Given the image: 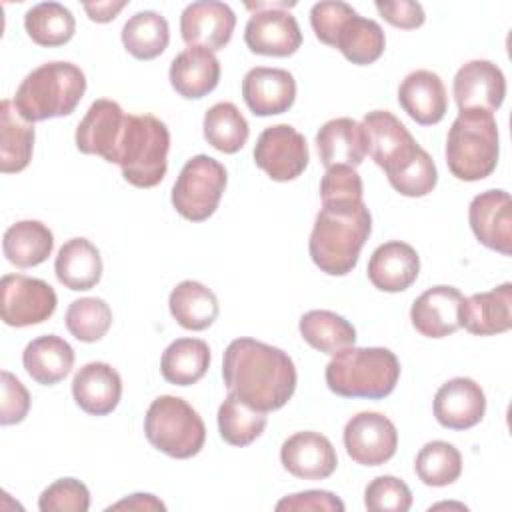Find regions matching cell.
Instances as JSON below:
<instances>
[{"instance_id":"277c9868","label":"cell","mask_w":512,"mask_h":512,"mask_svg":"<svg viewBox=\"0 0 512 512\" xmlns=\"http://www.w3.org/2000/svg\"><path fill=\"white\" fill-rule=\"evenodd\" d=\"M324 378L336 396L380 400L396 388L400 362L392 350L382 346H348L332 354Z\"/></svg>"},{"instance_id":"52a82bcc","label":"cell","mask_w":512,"mask_h":512,"mask_svg":"<svg viewBox=\"0 0 512 512\" xmlns=\"http://www.w3.org/2000/svg\"><path fill=\"white\" fill-rule=\"evenodd\" d=\"M144 434L148 442L170 458L196 456L206 442V426L200 414L180 396H158L146 410Z\"/></svg>"},{"instance_id":"8fae6325","label":"cell","mask_w":512,"mask_h":512,"mask_svg":"<svg viewBox=\"0 0 512 512\" xmlns=\"http://www.w3.org/2000/svg\"><path fill=\"white\" fill-rule=\"evenodd\" d=\"M310 160L306 138L290 124L268 126L254 146V162L268 178L288 182L298 178Z\"/></svg>"},{"instance_id":"8992f818","label":"cell","mask_w":512,"mask_h":512,"mask_svg":"<svg viewBox=\"0 0 512 512\" xmlns=\"http://www.w3.org/2000/svg\"><path fill=\"white\" fill-rule=\"evenodd\" d=\"M168 150L170 132L162 120L152 114H126L114 164L120 166L128 184L152 188L166 176Z\"/></svg>"},{"instance_id":"d590c367","label":"cell","mask_w":512,"mask_h":512,"mask_svg":"<svg viewBox=\"0 0 512 512\" xmlns=\"http://www.w3.org/2000/svg\"><path fill=\"white\" fill-rule=\"evenodd\" d=\"M120 36L128 54L138 60H152L168 48L170 28L162 14L142 10L126 20Z\"/></svg>"},{"instance_id":"b9f144b4","label":"cell","mask_w":512,"mask_h":512,"mask_svg":"<svg viewBox=\"0 0 512 512\" xmlns=\"http://www.w3.org/2000/svg\"><path fill=\"white\" fill-rule=\"evenodd\" d=\"M390 186L408 198H420L430 194L438 182V170L432 156L422 148L418 156L400 172L388 176Z\"/></svg>"},{"instance_id":"4dcf8cb0","label":"cell","mask_w":512,"mask_h":512,"mask_svg":"<svg viewBox=\"0 0 512 512\" xmlns=\"http://www.w3.org/2000/svg\"><path fill=\"white\" fill-rule=\"evenodd\" d=\"M54 248L52 230L40 220H20L12 224L2 238V250L16 268H32L48 260Z\"/></svg>"},{"instance_id":"ac0fdd59","label":"cell","mask_w":512,"mask_h":512,"mask_svg":"<svg viewBox=\"0 0 512 512\" xmlns=\"http://www.w3.org/2000/svg\"><path fill=\"white\" fill-rule=\"evenodd\" d=\"M432 410L440 426L468 430L484 418L486 394L472 378L456 376L436 390Z\"/></svg>"},{"instance_id":"c3c4849f","label":"cell","mask_w":512,"mask_h":512,"mask_svg":"<svg viewBox=\"0 0 512 512\" xmlns=\"http://www.w3.org/2000/svg\"><path fill=\"white\" fill-rule=\"evenodd\" d=\"M276 510H304V512H344V502L328 492V490H304L296 492L290 496H284L278 504Z\"/></svg>"},{"instance_id":"6da1fadb","label":"cell","mask_w":512,"mask_h":512,"mask_svg":"<svg viewBox=\"0 0 512 512\" xmlns=\"http://www.w3.org/2000/svg\"><path fill=\"white\" fill-rule=\"evenodd\" d=\"M222 378L228 392L260 412H272L292 398L298 374L282 348L254 338H236L224 350Z\"/></svg>"},{"instance_id":"cb8c5ba5","label":"cell","mask_w":512,"mask_h":512,"mask_svg":"<svg viewBox=\"0 0 512 512\" xmlns=\"http://www.w3.org/2000/svg\"><path fill=\"white\" fill-rule=\"evenodd\" d=\"M316 148L326 170L332 166L356 168L368 154L366 130L362 122L346 116L328 120L316 134Z\"/></svg>"},{"instance_id":"f1b7e54d","label":"cell","mask_w":512,"mask_h":512,"mask_svg":"<svg viewBox=\"0 0 512 512\" xmlns=\"http://www.w3.org/2000/svg\"><path fill=\"white\" fill-rule=\"evenodd\" d=\"M54 272L60 284L70 290H90L102 278L100 250L88 238H70L54 260Z\"/></svg>"},{"instance_id":"836d02e7","label":"cell","mask_w":512,"mask_h":512,"mask_svg":"<svg viewBox=\"0 0 512 512\" xmlns=\"http://www.w3.org/2000/svg\"><path fill=\"white\" fill-rule=\"evenodd\" d=\"M334 48H338L342 56L352 64L368 66L382 56L386 48V36L376 20L364 18L354 12L340 26Z\"/></svg>"},{"instance_id":"83f0119b","label":"cell","mask_w":512,"mask_h":512,"mask_svg":"<svg viewBox=\"0 0 512 512\" xmlns=\"http://www.w3.org/2000/svg\"><path fill=\"white\" fill-rule=\"evenodd\" d=\"M22 364L34 382L52 386L70 374L74 366V350L64 338L56 334L38 336L26 344L22 352Z\"/></svg>"},{"instance_id":"816d5d0a","label":"cell","mask_w":512,"mask_h":512,"mask_svg":"<svg viewBox=\"0 0 512 512\" xmlns=\"http://www.w3.org/2000/svg\"><path fill=\"white\" fill-rule=\"evenodd\" d=\"M126 6H128L126 0H120V2H94V4L86 2V4H84V10H86V14H88V18H90L92 22L106 24V22L114 20L116 14H118L122 8H126Z\"/></svg>"},{"instance_id":"e575fe53","label":"cell","mask_w":512,"mask_h":512,"mask_svg":"<svg viewBox=\"0 0 512 512\" xmlns=\"http://www.w3.org/2000/svg\"><path fill=\"white\" fill-rule=\"evenodd\" d=\"M298 328L306 344L330 356L356 342V328L332 310H308L302 314Z\"/></svg>"},{"instance_id":"ffe728a7","label":"cell","mask_w":512,"mask_h":512,"mask_svg":"<svg viewBox=\"0 0 512 512\" xmlns=\"http://www.w3.org/2000/svg\"><path fill=\"white\" fill-rule=\"evenodd\" d=\"M282 466L302 480H324L338 466V456L332 442L314 430L296 432L282 442Z\"/></svg>"},{"instance_id":"7dc6e473","label":"cell","mask_w":512,"mask_h":512,"mask_svg":"<svg viewBox=\"0 0 512 512\" xmlns=\"http://www.w3.org/2000/svg\"><path fill=\"white\" fill-rule=\"evenodd\" d=\"M2 400H0V424L10 426L26 418L30 410V394L26 386L8 370H2Z\"/></svg>"},{"instance_id":"ab89813d","label":"cell","mask_w":512,"mask_h":512,"mask_svg":"<svg viewBox=\"0 0 512 512\" xmlns=\"http://www.w3.org/2000/svg\"><path fill=\"white\" fill-rule=\"evenodd\" d=\"M414 472L422 484L442 488L460 478L462 456L454 444L444 440H432L426 442L416 454Z\"/></svg>"},{"instance_id":"2e32d148","label":"cell","mask_w":512,"mask_h":512,"mask_svg":"<svg viewBox=\"0 0 512 512\" xmlns=\"http://www.w3.org/2000/svg\"><path fill=\"white\" fill-rule=\"evenodd\" d=\"M236 28V14L218 0H198L184 8L180 16V34L188 46H200L210 52L222 50Z\"/></svg>"},{"instance_id":"f546056e","label":"cell","mask_w":512,"mask_h":512,"mask_svg":"<svg viewBox=\"0 0 512 512\" xmlns=\"http://www.w3.org/2000/svg\"><path fill=\"white\" fill-rule=\"evenodd\" d=\"M172 318L186 330H206L218 318L220 306L216 294L196 280H182L168 298Z\"/></svg>"},{"instance_id":"f35d334b","label":"cell","mask_w":512,"mask_h":512,"mask_svg":"<svg viewBox=\"0 0 512 512\" xmlns=\"http://www.w3.org/2000/svg\"><path fill=\"white\" fill-rule=\"evenodd\" d=\"M266 428V412H260L228 392L218 408V430L230 446L252 444Z\"/></svg>"},{"instance_id":"7402d4cb","label":"cell","mask_w":512,"mask_h":512,"mask_svg":"<svg viewBox=\"0 0 512 512\" xmlns=\"http://www.w3.org/2000/svg\"><path fill=\"white\" fill-rule=\"evenodd\" d=\"M464 300L454 286L438 284L424 290L410 308V320L416 332L426 338H444L460 328L458 308Z\"/></svg>"},{"instance_id":"60d3db41","label":"cell","mask_w":512,"mask_h":512,"mask_svg":"<svg viewBox=\"0 0 512 512\" xmlns=\"http://www.w3.org/2000/svg\"><path fill=\"white\" fill-rule=\"evenodd\" d=\"M68 332L80 342H98L112 326L110 306L96 296L74 300L64 316Z\"/></svg>"},{"instance_id":"4fadbf2b","label":"cell","mask_w":512,"mask_h":512,"mask_svg":"<svg viewBox=\"0 0 512 512\" xmlns=\"http://www.w3.org/2000/svg\"><path fill=\"white\" fill-rule=\"evenodd\" d=\"M344 448L348 456L362 466H380L388 462L398 448V430L390 418L380 412H358L344 426Z\"/></svg>"},{"instance_id":"ba28073f","label":"cell","mask_w":512,"mask_h":512,"mask_svg":"<svg viewBox=\"0 0 512 512\" xmlns=\"http://www.w3.org/2000/svg\"><path fill=\"white\" fill-rule=\"evenodd\" d=\"M226 182V168L216 158L208 154L192 156L172 186V206L182 218L204 222L216 212Z\"/></svg>"},{"instance_id":"4316f807","label":"cell","mask_w":512,"mask_h":512,"mask_svg":"<svg viewBox=\"0 0 512 512\" xmlns=\"http://www.w3.org/2000/svg\"><path fill=\"white\" fill-rule=\"evenodd\" d=\"M168 78L176 94L186 100H198L218 86L220 62L214 52L200 46H188L170 62Z\"/></svg>"},{"instance_id":"74e56055","label":"cell","mask_w":512,"mask_h":512,"mask_svg":"<svg viewBox=\"0 0 512 512\" xmlns=\"http://www.w3.org/2000/svg\"><path fill=\"white\" fill-rule=\"evenodd\" d=\"M204 138L206 142L224 154H236L250 136V126L244 114L232 102H216L204 114Z\"/></svg>"},{"instance_id":"1f68e13d","label":"cell","mask_w":512,"mask_h":512,"mask_svg":"<svg viewBox=\"0 0 512 512\" xmlns=\"http://www.w3.org/2000/svg\"><path fill=\"white\" fill-rule=\"evenodd\" d=\"M34 150V126L20 118L12 100L0 104V172H22Z\"/></svg>"},{"instance_id":"ee69618b","label":"cell","mask_w":512,"mask_h":512,"mask_svg":"<svg viewBox=\"0 0 512 512\" xmlns=\"http://www.w3.org/2000/svg\"><path fill=\"white\" fill-rule=\"evenodd\" d=\"M38 508L40 512H86L90 508V492L76 478H60L42 490Z\"/></svg>"},{"instance_id":"3957f363","label":"cell","mask_w":512,"mask_h":512,"mask_svg":"<svg viewBox=\"0 0 512 512\" xmlns=\"http://www.w3.org/2000/svg\"><path fill=\"white\" fill-rule=\"evenodd\" d=\"M86 92V76L72 62H46L34 68L16 88L12 104L22 120L34 124L68 116Z\"/></svg>"},{"instance_id":"7c38bea8","label":"cell","mask_w":512,"mask_h":512,"mask_svg":"<svg viewBox=\"0 0 512 512\" xmlns=\"http://www.w3.org/2000/svg\"><path fill=\"white\" fill-rule=\"evenodd\" d=\"M362 126L368 138V154L386 172V176L400 172L422 150L408 128L388 110L368 112Z\"/></svg>"},{"instance_id":"5b68a950","label":"cell","mask_w":512,"mask_h":512,"mask_svg":"<svg viewBox=\"0 0 512 512\" xmlns=\"http://www.w3.org/2000/svg\"><path fill=\"white\" fill-rule=\"evenodd\" d=\"M498 124L492 112L460 110L446 136V164L464 182L484 180L498 164Z\"/></svg>"},{"instance_id":"5bb4252c","label":"cell","mask_w":512,"mask_h":512,"mask_svg":"<svg viewBox=\"0 0 512 512\" xmlns=\"http://www.w3.org/2000/svg\"><path fill=\"white\" fill-rule=\"evenodd\" d=\"M124 124L126 112L122 106L114 100L98 98L90 104L76 128V148L82 154H96L114 164Z\"/></svg>"},{"instance_id":"7a4b0ae2","label":"cell","mask_w":512,"mask_h":512,"mask_svg":"<svg viewBox=\"0 0 512 512\" xmlns=\"http://www.w3.org/2000/svg\"><path fill=\"white\" fill-rule=\"evenodd\" d=\"M372 232L364 202L322 204L308 240L312 262L328 276H346L356 268L362 246Z\"/></svg>"},{"instance_id":"d6a6232c","label":"cell","mask_w":512,"mask_h":512,"mask_svg":"<svg viewBox=\"0 0 512 512\" xmlns=\"http://www.w3.org/2000/svg\"><path fill=\"white\" fill-rule=\"evenodd\" d=\"M210 366V348L200 338H178L168 344L160 360L162 378L174 386L196 384Z\"/></svg>"},{"instance_id":"7bdbcfd3","label":"cell","mask_w":512,"mask_h":512,"mask_svg":"<svg viewBox=\"0 0 512 512\" xmlns=\"http://www.w3.org/2000/svg\"><path fill=\"white\" fill-rule=\"evenodd\" d=\"M364 506L370 512H406L412 506V492L396 476H376L364 490Z\"/></svg>"},{"instance_id":"9a60e30c","label":"cell","mask_w":512,"mask_h":512,"mask_svg":"<svg viewBox=\"0 0 512 512\" xmlns=\"http://www.w3.org/2000/svg\"><path fill=\"white\" fill-rule=\"evenodd\" d=\"M452 94L460 110L496 112L506 96L504 72L490 60H470L454 76Z\"/></svg>"},{"instance_id":"d6986e66","label":"cell","mask_w":512,"mask_h":512,"mask_svg":"<svg viewBox=\"0 0 512 512\" xmlns=\"http://www.w3.org/2000/svg\"><path fill=\"white\" fill-rule=\"evenodd\" d=\"M242 98L254 116L284 114L296 100V80L284 68L256 66L244 74Z\"/></svg>"},{"instance_id":"e0dca14e","label":"cell","mask_w":512,"mask_h":512,"mask_svg":"<svg viewBox=\"0 0 512 512\" xmlns=\"http://www.w3.org/2000/svg\"><path fill=\"white\" fill-rule=\"evenodd\" d=\"M468 222L480 244L504 256L512 254V202L506 190H486L474 196Z\"/></svg>"},{"instance_id":"f907efd6","label":"cell","mask_w":512,"mask_h":512,"mask_svg":"<svg viewBox=\"0 0 512 512\" xmlns=\"http://www.w3.org/2000/svg\"><path fill=\"white\" fill-rule=\"evenodd\" d=\"M108 510H166L164 502H160L154 494H132L116 504H112Z\"/></svg>"},{"instance_id":"d4e9b609","label":"cell","mask_w":512,"mask_h":512,"mask_svg":"<svg viewBox=\"0 0 512 512\" xmlns=\"http://www.w3.org/2000/svg\"><path fill=\"white\" fill-rule=\"evenodd\" d=\"M366 272L374 288L382 292H402L416 282L420 256L410 244L390 240L372 252Z\"/></svg>"},{"instance_id":"484cf974","label":"cell","mask_w":512,"mask_h":512,"mask_svg":"<svg viewBox=\"0 0 512 512\" xmlns=\"http://www.w3.org/2000/svg\"><path fill=\"white\" fill-rule=\"evenodd\" d=\"M72 396L86 414L106 416L122 398V378L106 362H88L72 378Z\"/></svg>"},{"instance_id":"44dd1931","label":"cell","mask_w":512,"mask_h":512,"mask_svg":"<svg viewBox=\"0 0 512 512\" xmlns=\"http://www.w3.org/2000/svg\"><path fill=\"white\" fill-rule=\"evenodd\" d=\"M460 326L474 336H494L512 328V284L504 282L460 302Z\"/></svg>"},{"instance_id":"30bf717a","label":"cell","mask_w":512,"mask_h":512,"mask_svg":"<svg viewBox=\"0 0 512 512\" xmlns=\"http://www.w3.org/2000/svg\"><path fill=\"white\" fill-rule=\"evenodd\" d=\"M54 288L24 274H4L0 282L2 322L12 328H26L46 322L56 310Z\"/></svg>"},{"instance_id":"9c48e42d","label":"cell","mask_w":512,"mask_h":512,"mask_svg":"<svg viewBox=\"0 0 512 512\" xmlns=\"http://www.w3.org/2000/svg\"><path fill=\"white\" fill-rule=\"evenodd\" d=\"M294 6L286 2H248L252 10L246 28L244 42L250 52L260 56L286 58L302 46V32L296 18L286 10Z\"/></svg>"},{"instance_id":"bcb514c9","label":"cell","mask_w":512,"mask_h":512,"mask_svg":"<svg viewBox=\"0 0 512 512\" xmlns=\"http://www.w3.org/2000/svg\"><path fill=\"white\" fill-rule=\"evenodd\" d=\"M356 10L346 4V2H334V0H326V2H316L310 10V26L314 30V36L326 44V46H334L336 36L340 26L354 14Z\"/></svg>"},{"instance_id":"f6af8a7d","label":"cell","mask_w":512,"mask_h":512,"mask_svg":"<svg viewBox=\"0 0 512 512\" xmlns=\"http://www.w3.org/2000/svg\"><path fill=\"white\" fill-rule=\"evenodd\" d=\"M364 186L360 174L350 166H332L320 180L322 204L362 202Z\"/></svg>"},{"instance_id":"8d00e7d4","label":"cell","mask_w":512,"mask_h":512,"mask_svg":"<svg viewBox=\"0 0 512 512\" xmlns=\"http://www.w3.org/2000/svg\"><path fill=\"white\" fill-rule=\"evenodd\" d=\"M26 34L38 46L56 48L72 40L76 32V20L72 12L58 2H40L24 14Z\"/></svg>"},{"instance_id":"681fc988","label":"cell","mask_w":512,"mask_h":512,"mask_svg":"<svg viewBox=\"0 0 512 512\" xmlns=\"http://www.w3.org/2000/svg\"><path fill=\"white\" fill-rule=\"evenodd\" d=\"M378 14L394 28L402 30H414L420 28L426 20L424 8L418 2L410 0H394V2H376L374 4Z\"/></svg>"},{"instance_id":"603a6c76","label":"cell","mask_w":512,"mask_h":512,"mask_svg":"<svg viewBox=\"0 0 512 512\" xmlns=\"http://www.w3.org/2000/svg\"><path fill=\"white\" fill-rule=\"evenodd\" d=\"M398 104L416 124H438L448 110V94L442 78L432 70L410 72L400 82Z\"/></svg>"}]
</instances>
